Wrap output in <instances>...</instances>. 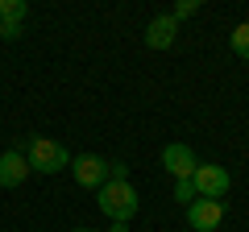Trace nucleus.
Instances as JSON below:
<instances>
[{
    "label": "nucleus",
    "mask_w": 249,
    "mask_h": 232,
    "mask_svg": "<svg viewBox=\"0 0 249 232\" xmlns=\"http://www.w3.org/2000/svg\"><path fill=\"white\" fill-rule=\"evenodd\" d=\"M29 174H34V170H29V162H25V149H4L0 153V187L4 191L21 187Z\"/></svg>",
    "instance_id": "nucleus-7"
},
{
    "label": "nucleus",
    "mask_w": 249,
    "mask_h": 232,
    "mask_svg": "<svg viewBox=\"0 0 249 232\" xmlns=\"http://www.w3.org/2000/svg\"><path fill=\"white\" fill-rule=\"evenodd\" d=\"M71 170H75V182L88 191H100L108 182V162L100 158V153H79V158H71Z\"/></svg>",
    "instance_id": "nucleus-4"
},
{
    "label": "nucleus",
    "mask_w": 249,
    "mask_h": 232,
    "mask_svg": "<svg viewBox=\"0 0 249 232\" xmlns=\"http://www.w3.org/2000/svg\"><path fill=\"white\" fill-rule=\"evenodd\" d=\"M96 203H100V212H104L112 224H129L137 215V207H142V195L133 191V182L108 179L104 187L96 191Z\"/></svg>",
    "instance_id": "nucleus-1"
},
{
    "label": "nucleus",
    "mask_w": 249,
    "mask_h": 232,
    "mask_svg": "<svg viewBox=\"0 0 249 232\" xmlns=\"http://www.w3.org/2000/svg\"><path fill=\"white\" fill-rule=\"evenodd\" d=\"M175 199H178V203H196V182H191V179H178L175 182Z\"/></svg>",
    "instance_id": "nucleus-11"
},
{
    "label": "nucleus",
    "mask_w": 249,
    "mask_h": 232,
    "mask_svg": "<svg viewBox=\"0 0 249 232\" xmlns=\"http://www.w3.org/2000/svg\"><path fill=\"white\" fill-rule=\"evenodd\" d=\"M108 232H129V224H112V228H108Z\"/></svg>",
    "instance_id": "nucleus-14"
},
{
    "label": "nucleus",
    "mask_w": 249,
    "mask_h": 232,
    "mask_svg": "<svg viewBox=\"0 0 249 232\" xmlns=\"http://www.w3.org/2000/svg\"><path fill=\"white\" fill-rule=\"evenodd\" d=\"M0 37H4V33H0Z\"/></svg>",
    "instance_id": "nucleus-16"
},
{
    "label": "nucleus",
    "mask_w": 249,
    "mask_h": 232,
    "mask_svg": "<svg viewBox=\"0 0 249 232\" xmlns=\"http://www.w3.org/2000/svg\"><path fill=\"white\" fill-rule=\"evenodd\" d=\"M191 182H196V195L199 199H224L232 187V174L224 166H216V162H199L196 174H191Z\"/></svg>",
    "instance_id": "nucleus-3"
},
{
    "label": "nucleus",
    "mask_w": 249,
    "mask_h": 232,
    "mask_svg": "<svg viewBox=\"0 0 249 232\" xmlns=\"http://www.w3.org/2000/svg\"><path fill=\"white\" fill-rule=\"evenodd\" d=\"M229 46H232V54H241V58H245V63H249V21H241V25L232 29Z\"/></svg>",
    "instance_id": "nucleus-10"
},
{
    "label": "nucleus",
    "mask_w": 249,
    "mask_h": 232,
    "mask_svg": "<svg viewBox=\"0 0 249 232\" xmlns=\"http://www.w3.org/2000/svg\"><path fill=\"white\" fill-rule=\"evenodd\" d=\"M162 166H166V174L178 182V179H191V174H196L199 158H196V149H191V145H183V141H170L166 149H162Z\"/></svg>",
    "instance_id": "nucleus-5"
},
{
    "label": "nucleus",
    "mask_w": 249,
    "mask_h": 232,
    "mask_svg": "<svg viewBox=\"0 0 249 232\" xmlns=\"http://www.w3.org/2000/svg\"><path fill=\"white\" fill-rule=\"evenodd\" d=\"M196 13H199V0H183V4H175V13H170V17L183 21V17H196Z\"/></svg>",
    "instance_id": "nucleus-12"
},
{
    "label": "nucleus",
    "mask_w": 249,
    "mask_h": 232,
    "mask_svg": "<svg viewBox=\"0 0 249 232\" xmlns=\"http://www.w3.org/2000/svg\"><path fill=\"white\" fill-rule=\"evenodd\" d=\"M29 13L25 0H0V25H21Z\"/></svg>",
    "instance_id": "nucleus-9"
},
{
    "label": "nucleus",
    "mask_w": 249,
    "mask_h": 232,
    "mask_svg": "<svg viewBox=\"0 0 249 232\" xmlns=\"http://www.w3.org/2000/svg\"><path fill=\"white\" fill-rule=\"evenodd\" d=\"M0 33H4V37L13 42V37H21V25H0Z\"/></svg>",
    "instance_id": "nucleus-13"
},
{
    "label": "nucleus",
    "mask_w": 249,
    "mask_h": 232,
    "mask_svg": "<svg viewBox=\"0 0 249 232\" xmlns=\"http://www.w3.org/2000/svg\"><path fill=\"white\" fill-rule=\"evenodd\" d=\"M145 46H150V50H170V46H175V37H178V21L170 17V13H162V17H154L150 25H145Z\"/></svg>",
    "instance_id": "nucleus-8"
},
{
    "label": "nucleus",
    "mask_w": 249,
    "mask_h": 232,
    "mask_svg": "<svg viewBox=\"0 0 249 232\" xmlns=\"http://www.w3.org/2000/svg\"><path fill=\"white\" fill-rule=\"evenodd\" d=\"M25 162L37 174H58V170L71 166V149L62 141H50V137H34V141L25 145Z\"/></svg>",
    "instance_id": "nucleus-2"
},
{
    "label": "nucleus",
    "mask_w": 249,
    "mask_h": 232,
    "mask_svg": "<svg viewBox=\"0 0 249 232\" xmlns=\"http://www.w3.org/2000/svg\"><path fill=\"white\" fill-rule=\"evenodd\" d=\"M224 220V203L220 199H196V203H187V224L196 232H216Z\"/></svg>",
    "instance_id": "nucleus-6"
},
{
    "label": "nucleus",
    "mask_w": 249,
    "mask_h": 232,
    "mask_svg": "<svg viewBox=\"0 0 249 232\" xmlns=\"http://www.w3.org/2000/svg\"><path fill=\"white\" fill-rule=\"evenodd\" d=\"M71 232H96V228H71Z\"/></svg>",
    "instance_id": "nucleus-15"
}]
</instances>
